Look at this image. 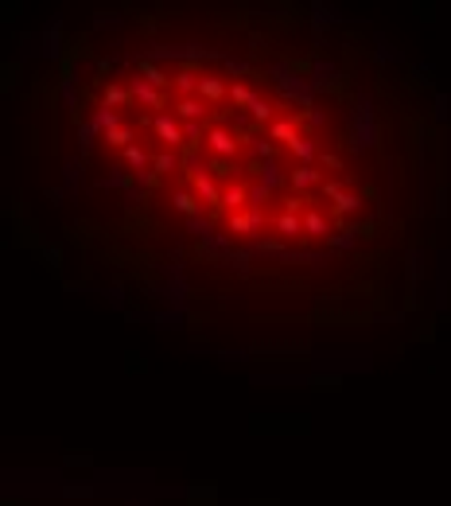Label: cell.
<instances>
[{
  "label": "cell",
  "mask_w": 451,
  "mask_h": 506,
  "mask_svg": "<svg viewBox=\"0 0 451 506\" xmlns=\"http://www.w3.org/2000/svg\"><path fill=\"white\" fill-rule=\"evenodd\" d=\"M78 168L202 265L358 261L405 187L389 113L319 47L176 35L78 78Z\"/></svg>",
  "instance_id": "1"
}]
</instances>
